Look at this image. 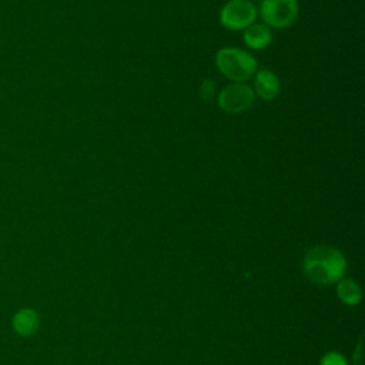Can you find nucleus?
<instances>
[{
    "mask_svg": "<svg viewBox=\"0 0 365 365\" xmlns=\"http://www.w3.org/2000/svg\"><path fill=\"white\" fill-rule=\"evenodd\" d=\"M215 66L227 78L245 83L257 71V60L245 50L237 47H222L215 54Z\"/></svg>",
    "mask_w": 365,
    "mask_h": 365,
    "instance_id": "2",
    "label": "nucleus"
},
{
    "mask_svg": "<svg viewBox=\"0 0 365 365\" xmlns=\"http://www.w3.org/2000/svg\"><path fill=\"white\" fill-rule=\"evenodd\" d=\"M255 19L257 9L250 0H230L220 10V23L228 30H244Z\"/></svg>",
    "mask_w": 365,
    "mask_h": 365,
    "instance_id": "4",
    "label": "nucleus"
},
{
    "mask_svg": "<svg viewBox=\"0 0 365 365\" xmlns=\"http://www.w3.org/2000/svg\"><path fill=\"white\" fill-rule=\"evenodd\" d=\"M11 328L20 336H31L40 328V315L34 308H20L11 318Z\"/></svg>",
    "mask_w": 365,
    "mask_h": 365,
    "instance_id": "7",
    "label": "nucleus"
},
{
    "mask_svg": "<svg viewBox=\"0 0 365 365\" xmlns=\"http://www.w3.org/2000/svg\"><path fill=\"white\" fill-rule=\"evenodd\" d=\"M255 96L265 101L274 100L279 93V78L269 68H259L254 74V87Z\"/></svg>",
    "mask_w": 365,
    "mask_h": 365,
    "instance_id": "6",
    "label": "nucleus"
},
{
    "mask_svg": "<svg viewBox=\"0 0 365 365\" xmlns=\"http://www.w3.org/2000/svg\"><path fill=\"white\" fill-rule=\"evenodd\" d=\"M250 1H255V0H250Z\"/></svg>",
    "mask_w": 365,
    "mask_h": 365,
    "instance_id": "12",
    "label": "nucleus"
},
{
    "mask_svg": "<svg viewBox=\"0 0 365 365\" xmlns=\"http://www.w3.org/2000/svg\"><path fill=\"white\" fill-rule=\"evenodd\" d=\"M338 297L342 302L348 304V305H355L359 302L361 299V289L359 287L351 281V279H341L338 282Z\"/></svg>",
    "mask_w": 365,
    "mask_h": 365,
    "instance_id": "9",
    "label": "nucleus"
},
{
    "mask_svg": "<svg viewBox=\"0 0 365 365\" xmlns=\"http://www.w3.org/2000/svg\"><path fill=\"white\" fill-rule=\"evenodd\" d=\"M321 365H346L344 356H341L339 354L336 352H329L327 354L322 361H321Z\"/></svg>",
    "mask_w": 365,
    "mask_h": 365,
    "instance_id": "11",
    "label": "nucleus"
},
{
    "mask_svg": "<svg viewBox=\"0 0 365 365\" xmlns=\"http://www.w3.org/2000/svg\"><path fill=\"white\" fill-rule=\"evenodd\" d=\"M345 259L339 251L328 245H318L309 250L304 259L307 277L317 284L339 281L345 272Z\"/></svg>",
    "mask_w": 365,
    "mask_h": 365,
    "instance_id": "1",
    "label": "nucleus"
},
{
    "mask_svg": "<svg viewBox=\"0 0 365 365\" xmlns=\"http://www.w3.org/2000/svg\"><path fill=\"white\" fill-rule=\"evenodd\" d=\"M242 40L247 47L252 50H262L268 47L272 40L271 27L264 23H252L244 29Z\"/></svg>",
    "mask_w": 365,
    "mask_h": 365,
    "instance_id": "8",
    "label": "nucleus"
},
{
    "mask_svg": "<svg viewBox=\"0 0 365 365\" xmlns=\"http://www.w3.org/2000/svg\"><path fill=\"white\" fill-rule=\"evenodd\" d=\"M215 96V83L211 78H205L200 86V97L204 101H210Z\"/></svg>",
    "mask_w": 365,
    "mask_h": 365,
    "instance_id": "10",
    "label": "nucleus"
},
{
    "mask_svg": "<svg viewBox=\"0 0 365 365\" xmlns=\"http://www.w3.org/2000/svg\"><path fill=\"white\" fill-rule=\"evenodd\" d=\"M298 0H261L259 14L268 27H289L298 19Z\"/></svg>",
    "mask_w": 365,
    "mask_h": 365,
    "instance_id": "3",
    "label": "nucleus"
},
{
    "mask_svg": "<svg viewBox=\"0 0 365 365\" xmlns=\"http://www.w3.org/2000/svg\"><path fill=\"white\" fill-rule=\"evenodd\" d=\"M255 101V93L251 86L245 83H237L224 87L218 96L217 103L221 110L230 114H238L248 110Z\"/></svg>",
    "mask_w": 365,
    "mask_h": 365,
    "instance_id": "5",
    "label": "nucleus"
}]
</instances>
